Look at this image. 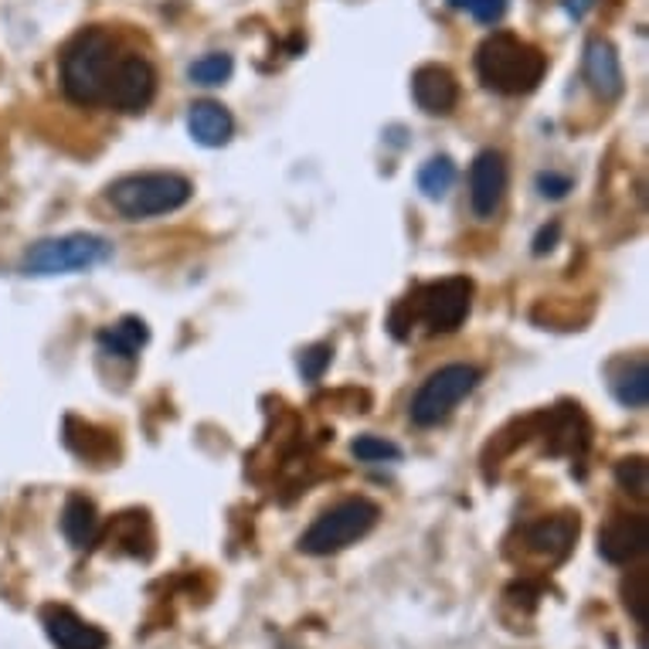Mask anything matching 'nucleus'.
<instances>
[{
	"label": "nucleus",
	"instance_id": "f257e3e1",
	"mask_svg": "<svg viewBox=\"0 0 649 649\" xmlns=\"http://www.w3.org/2000/svg\"><path fill=\"white\" fill-rule=\"evenodd\" d=\"M476 72L487 89L500 96H524L541 86L548 54L511 32H497L476 48Z\"/></svg>",
	"mask_w": 649,
	"mask_h": 649
},
{
	"label": "nucleus",
	"instance_id": "f03ea898",
	"mask_svg": "<svg viewBox=\"0 0 649 649\" xmlns=\"http://www.w3.org/2000/svg\"><path fill=\"white\" fill-rule=\"evenodd\" d=\"M191 181L174 171H150V174H130L109 187V205L117 208L126 221H144L157 215H171L191 201Z\"/></svg>",
	"mask_w": 649,
	"mask_h": 649
},
{
	"label": "nucleus",
	"instance_id": "7ed1b4c3",
	"mask_svg": "<svg viewBox=\"0 0 649 649\" xmlns=\"http://www.w3.org/2000/svg\"><path fill=\"white\" fill-rule=\"evenodd\" d=\"M381 521V506L368 497H347L341 503H333L330 511H323L309 530L299 538V551L314 554V558H327L344 551L357 541H364L368 534L378 527Z\"/></svg>",
	"mask_w": 649,
	"mask_h": 649
},
{
	"label": "nucleus",
	"instance_id": "20e7f679",
	"mask_svg": "<svg viewBox=\"0 0 649 649\" xmlns=\"http://www.w3.org/2000/svg\"><path fill=\"white\" fill-rule=\"evenodd\" d=\"M112 72V38L102 27L82 32L62 59V86L65 96L78 106L106 102V82Z\"/></svg>",
	"mask_w": 649,
	"mask_h": 649
},
{
	"label": "nucleus",
	"instance_id": "39448f33",
	"mask_svg": "<svg viewBox=\"0 0 649 649\" xmlns=\"http://www.w3.org/2000/svg\"><path fill=\"white\" fill-rule=\"evenodd\" d=\"M112 259V245L102 235H62V238H45L24 252L21 272L24 275H69V272H86Z\"/></svg>",
	"mask_w": 649,
	"mask_h": 649
},
{
	"label": "nucleus",
	"instance_id": "423d86ee",
	"mask_svg": "<svg viewBox=\"0 0 649 649\" xmlns=\"http://www.w3.org/2000/svg\"><path fill=\"white\" fill-rule=\"evenodd\" d=\"M479 368L473 364H445L436 375H429V381L415 391L412 399V421L421 429L442 426V421L456 412V405L466 399V394L476 391L479 384Z\"/></svg>",
	"mask_w": 649,
	"mask_h": 649
},
{
	"label": "nucleus",
	"instance_id": "0eeeda50",
	"mask_svg": "<svg viewBox=\"0 0 649 649\" xmlns=\"http://www.w3.org/2000/svg\"><path fill=\"white\" fill-rule=\"evenodd\" d=\"M473 306V279L466 275H449L439 282H429L415 293L412 303H402V309H408V327L418 317L432 333H453L463 327V320L469 317Z\"/></svg>",
	"mask_w": 649,
	"mask_h": 649
},
{
	"label": "nucleus",
	"instance_id": "6e6552de",
	"mask_svg": "<svg viewBox=\"0 0 649 649\" xmlns=\"http://www.w3.org/2000/svg\"><path fill=\"white\" fill-rule=\"evenodd\" d=\"M157 96V72L144 54H123L112 62L106 102L120 112H144Z\"/></svg>",
	"mask_w": 649,
	"mask_h": 649
},
{
	"label": "nucleus",
	"instance_id": "1a4fd4ad",
	"mask_svg": "<svg viewBox=\"0 0 649 649\" xmlns=\"http://www.w3.org/2000/svg\"><path fill=\"white\" fill-rule=\"evenodd\" d=\"M506 194V160L500 150H483L469 167V205L476 218H493Z\"/></svg>",
	"mask_w": 649,
	"mask_h": 649
},
{
	"label": "nucleus",
	"instance_id": "9d476101",
	"mask_svg": "<svg viewBox=\"0 0 649 649\" xmlns=\"http://www.w3.org/2000/svg\"><path fill=\"white\" fill-rule=\"evenodd\" d=\"M41 626L48 633V639L59 649H106L109 646V633L86 623L75 609L69 605H45L41 609Z\"/></svg>",
	"mask_w": 649,
	"mask_h": 649
},
{
	"label": "nucleus",
	"instance_id": "9b49d317",
	"mask_svg": "<svg viewBox=\"0 0 649 649\" xmlns=\"http://www.w3.org/2000/svg\"><path fill=\"white\" fill-rule=\"evenodd\" d=\"M578 541V514H554L524 530V548L548 564H561Z\"/></svg>",
	"mask_w": 649,
	"mask_h": 649
},
{
	"label": "nucleus",
	"instance_id": "f8f14e48",
	"mask_svg": "<svg viewBox=\"0 0 649 649\" xmlns=\"http://www.w3.org/2000/svg\"><path fill=\"white\" fill-rule=\"evenodd\" d=\"M649 541V524L642 514H615L599 530V554L609 564H633Z\"/></svg>",
	"mask_w": 649,
	"mask_h": 649
},
{
	"label": "nucleus",
	"instance_id": "ddd939ff",
	"mask_svg": "<svg viewBox=\"0 0 649 649\" xmlns=\"http://www.w3.org/2000/svg\"><path fill=\"white\" fill-rule=\"evenodd\" d=\"M412 96L421 112L429 117H445L460 102V82L445 65H421L412 75Z\"/></svg>",
	"mask_w": 649,
	"mask_h": 649
},
{
	"label": "nucleus",
	"instance_id": "4468645a",
	"mask_svg": "<svg viewBox=\"0 0 649 649\" xmlns=\"http://www.w3.org/2000/svg\"><path fill=\"white\" fill-rule=\"evenodd\" d=\"M585 82L591 86L602 102H615L623 96L626 82H623V65H619V54L612 41L605 38H591L585 48Z\"/></svg>",
	"mask_w": 649,
	"mask_h": 649
},
{
	"label": "nucleus",
	"instance_id": "2eb2a0df",
	"mask_svg": "<svg viewBox=\"0 0 649 649\" xmlns=\"http://www.w3.org/2000/svg\"><path fill=\"white\" fill-rule=\"evenodd\" d=\"M187 130L194 136V144H201V147H224L232 139L235 133V120H232V112L224 109L221 102H194L191 112H187Z\"/></svg>",
	"mask_w": 649,
	"mask_h": 649
},
{
	"label": "nucleus",
	"instance_id": "dca6fc26",
	"mask_svg": "<svg viewBox=\"0 0 649 649\" xmlns=\"http://www.w3.org/2000/svg\"><path fill=\"white\" fill-rule=\"evenodd\" d=\"M62 534L75 551H86L99 541V511L89 497L72 493L62 506Z\"/></svg>",
	"mask_w": 649,
	"mask_h": 649
},
{
	"label": "nucleus",
	"instance_id": "f3484780",
	"mask_svg": "<svg viewBox=\"0 0 649 649\" xmlns=\"http://www.w3.org/2000/svg\"><path fill=\"white\" fill-rule=\"evenodd\" d=\"M150 341V330L139 317H123L117 327L99 330V347L109 357H123V360H136L139 347Z\"/></svg>",
	"mask_w": 649,
	"mask_h": 649
},
{
	"label": "nucleus",
	"instance_id": "a211bd4d",
	"mask_svg": "<svg viewBox=\"0 0 649 649\" xmlns=\"http://www.w3.org/2000/svg\"><path fill=\"white\" fill-rule=\"evenodd\" d=\"M612 394L623 408H646V402H649V364H646V357H636L619 375H612Z\"/></svg>",
	"mask_w": 649,
	"mask_h": 649
},
{
	"label": "nucleus",
	"instance_id": "6ab92c4d",
	"mask_svg": "<svg viewBox=\"0 0 649 649\" xmlns=\"http://www.w3.org/2000/svg\"><path fill=\"white\" fill-rule=\"evenodd\" d=\"M112 544H123L126 554L133 558H154V534L147 524V514H123L117 524H112Z\"/></svg>",
	"mask_w": 649,
	"mask_h": 649
},
{
	"label": "nucleus",
	"instance_id": "aec40b11",
	"mask_svg": "<svg viewBox=\"0 0 649 649\" xmlns=\"http://www.w3.org/2000/svg\"><path fill=\"white\" fill-rule=\"evenodd\" d=\"M456 184V163L449 157H432L426 167L418 171V191L429 197V201H439Z\"/></svg>",
	"mask_w": 649,
	"mask_h": 649
},
{
	"label": "nucleus",
	"instance_id": "412c9836",
	"mask_svg": "<svg viewBox=\"0 0 649 649\" xmlns=\"http://www.w3.org/2000/svg\"><path fill=\"white\" fill-rule=\"evenodd\" d=\"M232 72H235V62H232V54H224V51H211V54H205V59H197L191 69H187V75H191V82L194 86H221V82H229L232 78Z\"/></svg>",
	"mask_w": 649,
	"mask_h": 649
},
{
	"label": "nucleus",
	"instance_id": "4be33fe9",
	"mask_svg": "<svg viewBox=\"0 0 649 649\" xmlns=\"http://www.w3.org/2000/svg\"><path fill=\"white\" fill-rule=\"evenodd\" d=\"M623 605L629 609V615L639 626H646L649 619V568H636L623 578Z\"/></svg>",
	"mask_w": 649,
	"mask_h": 649
},
{
	"label": "nucleus",
	"instance_id": "5701e85b",
	"mask_svg": "<svg viewBox=\"0 0 649 649\" xmlns=\"http://www.w3.org/2000/svg\"><path fill=\"white\" fill-rule=\"evenodd\" d=\"M615 483L623 487L626 493L646 500V490H649V463H646L642 456L619 460V463H615Z\"/></svg>",
	"mask_w": 649,
	"mask_h": 649
},
{
	"label": "nucleus",
	"instance_id": "b1692460",
	"mask_svg": "<svg viewBox=\"0 0 649 649\" xmlns=\"http://www.w3.org/2000/svg\"><path fill=\"white\" fill-rule=\"evenodd\" d=\"M351 453L360 463H394V460H402V449L394 445V442H388V439H381V436H360V439H354L351 442Z\"/></svg>",
	"mask_w": 649,
	"mask_h": 649
},
{
	"label": "nucleus",
	"instance_id": "393cba45",
	"mask_svg": "<svg viewBox=\"0 0 649 649\" xmlns=\"http://www.w3.org/2000/svg\"><path fill=\"white\" fill-rule=\"evenodd\" d=\"M330 357H333V347L330 344H314L299 354V371L306 381H320L323 371L330 368Z\"/></svg>",
	"mask_w": 649,
	"mask_h": 649
},
{
	"label": "nucleus",
	"instance_id": "a878e982",
	"mask_svg": "<svg viewBox=\"0 0 649 649\" xmlns=\"http://www.w3.org/2000/svg\"><path fill=\"white\" fill-rule=\"evenodd\" d=\"M453 8H466L479 24H497L506 14V0H449Z\"/></svg>",
	"mask_w": 649,
	"mask_h": 649
},
{
	"label": "nucleus",
	"instance_id": "bb28decb",
	"mask_svg": "<svg viewBox=\"0 0 649 649\" xmlns=\"http://www.w3.org/2000/svg\"><path fill=\"white\" fill-rule=\"evenodd\" d=\"M538 191H541V197L561 201V197H568V191H572V177L558 174V171H544V174H538Z\"/></svg>",
	"mask_w": 649,
	"mask_h": 649
},
{
	"label": "nucleus",
	"instance_id": "cd10ccee",
	"mask_svg": "<svg viewBox=\"0 0 649 649\" xmlns=\"http://www.w3.org/2000/svg\"><path fill=\"white\" fill-rule=\"evenodd\" d=\"M558 235H561V224L558 221H551L548 229H541L538 238H534V256H544V252H551L554 242H558Z\"/></svg>",
	"mask_w": 649,
	"mask_h": 649
},
{
	"label": "nucleus",
	"instance_id": "c85d7f7f",
	"mask_svg": "<svg viewBox=\"0 0 649 649\" xmlns=\"http://www.w3.org/2000/svg\"><path fill=\"white\" fill-rule=\"evenodd\" d=\"M591 8H596V0H564V11H568L572 17H585Z\"/></svg>",
	"mask_w": 649,
	"mask_h": 649
}]
</instances>
